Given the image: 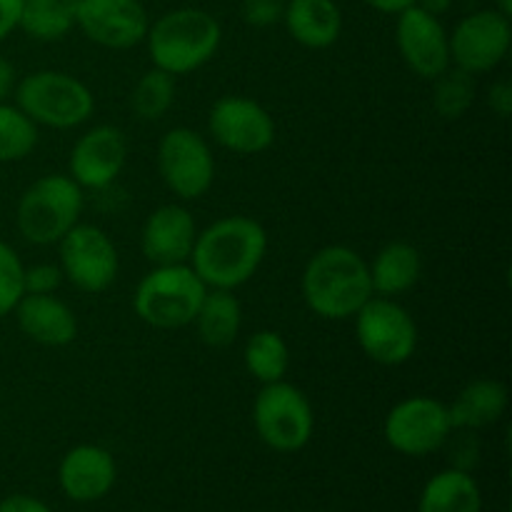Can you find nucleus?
<instances>
[{"label": "nucleus", "instance_id": "nucleus-35", "mask_svg": "<svg viewBox=\"0 0 512 512\" xmlns=\"http://www.w3.org/2000/svg\"><path fill=\"white\" fill-rule=\"evenodd\" d=\"M0 512H50V508L30 495H10L0 503Z\"/></svg>", "mask_w": 512, "mask_h": 512}, {"label": "nucleus", "instance_id": "nucleus-11", "mask_svg": "<svg viewBox=\"0 0 512 512\" xmlns=\"http://www.w3.org/2000/svg\"><path fill=\"white\" fill-rule=\"evenodd\" d=\"M158 168L165 185L183 200L208 193L215 178L213 153L190 128H173L163 135L158 145Z\"/></svg>", "mask_w": 512, "mask_h": 512}, {"label": "nucleus", "instance_id": "nucleus-5", "mask_svg": "<svg viewBox=\"0 0 512 512\" xmlns=\"http://www.w3.org/2000/svg\"><path fill=\"white\" fill-rule=\"evenodd\" d=\"M83 213V190L70 175L35 180L18 203V230L28 243H60Z\"/></svg>", "mask_w": 512, "mask_h": 512}, {"label": "nucleus", "instance_id": "nucleus-14", "mask_svg": "<svg viewBox=\"0 0 512 512\" xmlns=\"http://www.w3.org/2000/svg\"><path fill=\"white\" fill-rule=\"evenodd\" d=\"M75 25L93 43L125 50L143 43L150 20L140 0H78Z\"/></svg>", "mask_w": 512, "mask_h": 512}, {"label": "nucleus", "instance_id": "nucleus-36", "mask_svg": "<svg viewBox=\"0 0 512 512\" xmlns=\"http://www.w3.org/2000/svg\"><path fill=\"white\" fill-rule=\"evenodd\" d=\"M370 8L380 10V13H390V15H398L403 13L405 8L415 5V0H365Z\"/></svg>", "mask_w": 512, "mask_h": 512}, {"label": "nucleus", "instance_id": "nucleus-8", "mask_svg": "<svg viewBox=\"0 0 512 512\" xmlns=\"http://www.w3.org/2000/svg\"><path fill=\"white\" fill-rule=\"evenodd\" d=\"M355 335L373 363L403 365L418 348V328L403 305L393 298H370L355 313Z\"/></svg>", "mask_w": 512, "mask_h": 512}, {"label": "nucleus", "instance_id": "nucleus-21", "mask_svg": "<svg viewBox=\"0 0 512 512\" xmlns=\"http://www.w3.org/2000/svg\"><path fill=\"white\" fill-rule=\"evenodd\" d=\"M508 388L500 380L478 378L465 385L448 408L450 425L465 430H480L498 423L508 410Z\"/></svg>", "mask_w": 512, "mask_h": 512}, {"label": "nucleus", "instance_id": "nucleus-9", "mask_svg": "<svg viewBox=\"0 0 512 512\" xmlns=\"http://www.w3.org/2000/svg\"><path fill=\"white\" fill-rule=\"evenodd\" d=\"M118 250L95 225H73L60 238V270L78 290L98 295L118 278Z\"/></svg>", "mask_w": 512, "mask_h": 512}, {"label": "nucleus", "instance_id": "nucleus-28", "mask_svg": "<svg viewBox=\"0 0 512 512\" xmlns=\"http://www.w3.org/2000/svg\"><path fill=\"white\" fill-rule=\"evenodd\" d=\"M38 145V125L20 108L0 103V163H15Z\"/></svg>", "mask_w": 512, "mask_h": 512}, {"label": "nucleus", "instance_id": "nucleus-30", "mask_svg": "<svg viewBox=\"0 0 512 512\" xmlns=\"http://www.w3.org/2000/svg\"><path fill=\"white\" fill-rule=\"evenodd\" d=\"M23 298V263L8 243L0 240V318L10 315Z\"/></svg>", "mask_w": 512, "mask_h": 512}, {"label": "nucleus", "instance_id": "nucleus-4", "mask_svg": "<svg viewBox=\"0 0 512 512\" xmlns=\"http://www.w3.org/2000/svg\"><path fill=\"white\" fill-rule=\"evenodd\" d=\"M208 285L190 265H155L135 290L133 308L143 323L160 330L185 328L195 320Z\"/></svg>", "mask_w": 512, "mask_h": 512}, {"label": "nucleus", "instance_id": "nucleus-33", "mask_svg": "<svg viewBox=\"0 0 512 512\" xmlns=\"http://www.w3.org/2000/svg\"><path fill=\"white\" fill-rule=\"evenodd\" d=\"M488 105L493 108V113L500 115V118H508L512 113V88L508 80H498V83L490 85Z\"/></svg>", "mask_w": 512, "mask_h": 512}, {"label": "nucleus", "instance_id": "nucleus-26", "mask_svg": "<svg viewBox=\"0 0 512 512\" xmlns=\"http://www.w3.org/2000/svg\"><path fill=\"white\" fill-rule=\"evenodd\" d=\"M245 368L260 383H278L290 368V350L275 330H258L245 345Z\"/></svg>", "mask_w": 512, "mask_h": 512}, {"label": "nucleus", "instance_id": "nucleus-29", "mask_svg": "<svg viewBox=\"0 0 512 512\" xmlns=\"http://www.w3.org/2000/svg\"><path fill=\"white\" fill-rule=\"evenodd\" d=\"M475 103V78L468 70L448 68L435 78L433 105L445 120L463 118Z\"/></svg>", "mask_w": 512, "mask_h": 512}, {"label": "nucleus", "instance_id": "nucleus-39", "mask_svg": "<svg viewBox=\"0 0 512 512\" xmlns=\"http://www.w3.org/2000/svg\"><path fill=\"white\" fill-rule=\"evenodd\" d=\"M495 3H498L500 13L508 15V18H510V15H512V0H495Z\"/></svg>", "mask_w": 512, "mask_h": 512}, {"label": "nucleus", "instance_id": "nucleus-32", "mask_svg": "<svg viewBox=\"0 0 512 512\" xmlns=\"http://www.w3.org/2000/svg\"><path fill=\"white\" fill-rule=\"evenodd\" d=\"M288 0H243V18L255 28H268V25L283 20Z\"/></svg>", "mask_w": 512, "mask_h": 512}, {"label": "nucleus", "instance_id": "nucleus-17", "mask_svg": "<svg viewBox=\"0 0 512 512\" xmlns=\"http://www.w3.org/2000/svg\"><path fill=\"white\" fill-rule=\"evenodd\" d=\"M195 238V220L183 205H163L153 210L143 225V255L155 265H180L190 260Z\"/></svg>", "mask_w": 512, "mask_h": 512}, {"label": "nucleus", "instance_id": "nucleus-10", "mask_svg": "<svg viewBox=\"0 0 512 512\" xmlns=\"http://www.w3.org/2000/svg\"><path fill=\"white\" fill-rule=\"evenodd\" d=\"M448 405L433 398H408L395 405L385 418V440L393 450L413 458L435 453L450 438Z\"/></svg>", "mask_w": 512, "mask_h": 512}, {"label": "nucleus", "instance_id": "nucleus-20", "mask_svg": "<svg viewBox=\"0 0 512 512\" xmlns=\"http://www.w3.org/2000/svg\"><path fill=\"white\" fill-rule=\"evenodd\" d=\"M285 28L305 48H330L340 38L343 15L333 0H288Z\"/></svg>", "mask_w": 512, "mask_h": 512}, {"label": "nucleus", "instance_id": "nucleus-6", "mask_svg": "<svg viewBox=\"0 0 512 512\" xmlns=\"http://www.w3.org/2000/svg\"><path fill=\"white\" fill-rule=\"evenodd\" d=\"M15 100L35 125L58 130L85 123L95 108L88 85L60 70H38L25 75L15 90Z\"/></svg>", "mask_w": 512, "mask_h": 512}, {"label": "nucleus", "instance_id": "nucleus-27", "mask_svg": "<svg viewBox=\"0 0 512 512\" xmlns=\"http://www.w3.org/2000/svg\"><path fill=\"white\" fill-rule=\"evenodd\" d=\"M175 103V75L165 73V70L153 68L143 73V78L135 83L133 95H130V105H133L135 115L143 120H158L173 108Z\"/></svg>", "mask_w": 512, "mask_h": 512}, {"label": "nucleus", "instance_id": "nucleus-1", "mask_svg": "<svg viewBox=\"0 0 512 512\" xmlns=\"http://www.w3.org/2000/svg\"><path fill=\"white\" fill-rule=\"evenodd\" d=\"M268 250L263 225L245 215H230L198 233L190 260L208 288L235 290L248 283Z\"/></svg>", "mask_w": 512, "mask_h": 512}, {"label": "nucleus", "instance_id": "nucleus-24", "mask_svg": "<svg viewBox=\"0 0 512 512\" xmlns=\"http://www.w3.org/2000/svg\"><path fill=\"white\" fill-rule=\"evenodd\" d=\"M483 498L468 470H443L428 480L420 495L418 512H480Z\"/></svg>", "mask_w": 512, "mask_h": 512}, {"label": "nucleus", "instance_id": "nucleus-13", "mask_svg": "<svg viewBox=\"0 0 512 512\" xmlns=\"http://www.w3.org/2000/svg\"><path fill=\"white\" fill-rule=\"evenodd\" d=\"M208 128L215 143L238 155L263 153L275 140V123L268 110L250 98L228 95L210 108Z\"/></svg>", "mask_w": 512, "mask_h": 512}, {"label": "nucleus", "instance_id": "nucleus-31", "mask_svg": "<svg viewBox=\"0 0 512 512\" xmlns=\"http://www.w3.org/2000/svg\"><path fill=\"white\" fill-rule=\"evenodd\" d=\"M63 280V270L58 265L40 263L33 268H23V295H53Z\"/></svg>", "mask_w": 512, "mask_h": 512}, {"label": "nucleus", "instance_id": "nucleus-38", "mask_svg": "<svg viewBox=\"0 0 512 512\" xmlns=\"http://www.w3.org/2000/svg\"><path fill=\"white\" fill-rule=\"evenodd\" d=\"M450 3H453V0H415V5H418V8H423L425 13L435 15V18H438V15H443L445 10L450 8Z\"/></svg>", "mask_w": 512, "mask_h": 512}, {"label": "nucleus", "instance_id": "nucleus-37", "mask_svg": "<svg viewBox=\"0 0 512 512\" xmlns=\"http://www.w3.org/2000/svg\"><path fill=\"white\" fill-rule=\"evenodd\" d=\"M15 80V68L5 58H0V103L10 95Z\"/></svg>", "mask_w": 512, "mask_h": 512}, {"label": "nucleus", "instance_id": "nucleus-34", "mask_svg": "<svg viewBox=\"0 0 512 512\" xmlns=\"http://www.w3.org/2000/svg\"><path fill=\"white\" fill-rule=\"evenodd\" d=\"M23 0H0V43L20 25Z\"/></svg>", "mask_w": 512, "mask_h": 512}, {"label": "nucleus", "instance_id": "nucleus-16", "mask_svg": "<svg viewBox=\"0 0 512 512\" xmlns=\"http://www.w3.org/2000/svg\"><path fill=\"white\" fill-rule=\"evenodd\" d=\"M125 158H128V143H125L123 130L113 125H98L80 135V140L70 150V178L80 188H108L123 170Z\"/></svg>", "mask_w": 512, "mask_h": 512}, {"label": "nucleus", "instance_id": "nucleus-2", "mask_svg": "<svg viewBox=\"0 0 512 512\" xmlns=\"http://www.w3.org/2000/svg\"><path fill=\"white\" fill-rule=\"evenodd\" d=\"M303 298L325 320H348L373 298L370 268L345 245H328L303 270Z\"/></svg>", "mask_w": 512, "mask_h": 512}, {"label": "nucleus", "instance_id": "nucleus-7", "mask_svg": "<svg viewBox=\"0 0 512 512\" xmlns=\"http://www.w3.org/2000/svg\"><path fill=\"white\" fill-rule=\"evenodd\" d=\"M253 423L260 440L278 453L305 448L313 435V408L303 390L278 380L263 385L253 405Z\"/></svg>", "mask_w": 512, "mask_h": 512}, {"label": "nucleus", "instance_id": "nucleus-12", "mask_svg": "<svg viewBox=\"0 0 512 512\" xmlns=\"http://www.w3.org/2000/svg\"><path fill=\"white\" fill-rule=\"evenodd\" d=\"M510 18L500 10H480L455 25L450 43V63L470 75L498 68L510 50Z\"/></svg>", "mask_w": 512, "mask_h": 512}, {"label": "nucleus", "instance_id": "nucleus-18", "mask_svg": "<svg viewBox=\"0 0 512 512\" xmlns=\"http://www.w3.org/2000/svg\"><path fill=\"white\" fill-rule=\"evenodd\" d=\"M115 460L100 445H78L68 450L60 463L58 480L63 493L75 503H93L105 498L115 485Z\"/></svg>", "mask_w": 512, "mask_h": 512}, {"label": "nucleus", "instance_id": "nucleus-22", "mask_svg": "<svg viewBox=\"0 0 512 512\" xmlns=\"http://www.w3.org/2000/svg\"><path fill=\"white\" fill-rule=\"evenodd\" d=\"M368 268L373 293L393 298V295L405 293L418 283L420 273H423V260H420L418 248L403 243V240H395L375 255L373 265H368Z\"/></svg>", "mask_w": 512, "mask_h": 512}, {"label": "nucleus", "instance_id": "nucleus-25", "mask_svg": "<svg viewBox=\"0 0 512 512\" xmlns=\"http://www.w3.org/2000/svg\"><path fill=\"white\" fill-rule=\"evenodd\" d=\"M78 0H23L20 25L35 40H58L75 25Z\"/></svg>", "mask_w": 512, "mask_h": 512}, {"label": "nucleus", "instance_id": "nucleus-15", "mask_svg": "<svg viewBox=\"0 0 512 512\" xmlns=\"http://www.w3.org/2000/svg\"><path fill=\"white\" fill-rule=\"evenodd\" d=\"M395 38L403 60L420 78L435 80L450 68V43L443 23L418 5L398 13Z\"/></svg>", "mask_w": 512, "mask_h": 512}, {"label": "nucleus", "instance_id": "nucleus-23", "mask_svg": "<svg viewBox=\"0 0 512 512\" xmlns=\"http://www.w3.org/2000/svg\"><path fill=\"white\" fill-rule=\"evenodd\" d=\"M193 323L198 328L200 340L210 348H225L233 343L243 325V310H240L233 290L208 288Z\"/></svg>", "mask_w": 512, "mask_h": 512}, {"label": "nucleus", "instance_id": "nucleus-3", "mask_svg": "<svg viewBox=\"0 0 512 512\" xmlns=\"http://www.w3.org/2000/svg\"><path fill=\"white\" fill-rule=\"evenodd\" d=\"M223 30L200 8H178L165 13L148 28V53L155 68L185 75L203 68L220 48Z\"/></svg>", "mask_w": 512, "mask_h": 512}, {"label": "nucleus", "instance_id": "nucleus-19", "mask_svg": "<svg viewBox=\"0 0 512 512\" xmlns=\"http://www.w3.org/2000/svg\"><path fill=\"white\" fill-rule=\"evenodd\" d=\"M13 313L20 330L30 340L48 348H63L78 335V320L73 310L55 295H23Z\"/></svg>", "mask_w": 512, "mask_h": 512}]
</instances>
